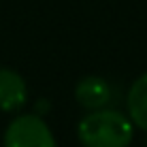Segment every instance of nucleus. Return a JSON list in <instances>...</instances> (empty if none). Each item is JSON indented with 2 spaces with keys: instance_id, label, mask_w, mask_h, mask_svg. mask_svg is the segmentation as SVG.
Instances as JSON below:
<instances>
[{
  "instance_id": "nucleus-1",
  "label": "nucleus",
  "mask_w": 147,
  "mask_h": 147,
  "mask_svg": "<svg viewBox=\"0 0 147 147\" xmlns=\"http://www.w3.org/2000/svg\"><path fill=\"white\" fill-rule=\"evenodd\" d=\"M83 147H128L132 143V119L113 109H96L77 126Z\"/></svg>"
},
{
  "instance_id": "nucleus-2",
  "label": "nucleus",
  "mask_w": 147,
  "mask_h": 147,
  "mask_svg": "<svg viewBox=\"0 0 147 147\" xmlns=\"http://www.w3.org/2000/svg\"><path fill=\"white\" fill-rule=\"evenodd\" d=\"M4 147H55V139L38 115H19L4 132Z\"/></svg>"
},
{
  "instance_id": "nucleus-3",
  "label": "nucleus",
  "mask_w": 147,
  "mask_h": 147,
  "mask_svg": "<svg viewBox=\"0 0 147 147\" xmlns=\"http://www.w3.org/2000/svg\"><path fill=\"white\" fill-rule=\"evenodd\" d=\"M28 100V88L24 77L13 68H0V109L17 111Z\"/></svg>"
},
{
  "instance_id": "nucleus-4",
  "label": "nucleus",
  "mask_w": 147,
  "mask_h": 147,
  "mask_svg": "<svg viewBox=\"0 0 147 147\" xmlns=\"http://www.w3.org/2000/svg\"><path fill=\"white\" fill-rule=\"evenodd\" d=\"M75 98L85 109H102L111 100V85L102 77H83L75 88Z\"/></svg>"
},
{
  "instance_id": "nucleus-5",
  "label": "nucleus",
  "mask_w": 147,
  "mask_h": 147,
  "mask_svg": "<svg viewBox=\"0 0 147 147\" xmlns=\"http://www.w3.org/2000/svg\"><path fill=\"white\" fill-rule=\"evenodd\" d=\"M128 113L130 119L147 132V73L141 75L128 90Z\"/></svg>"
}]
</instances>
